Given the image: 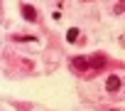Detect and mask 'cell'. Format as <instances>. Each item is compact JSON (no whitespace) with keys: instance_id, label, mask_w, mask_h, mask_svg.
<instances>
[{"instance_id":"cell-1","label":"cell","mask_w":125,"mask_h":111,"mask_svg":"<svg viewBox=\"0 0 125 111\" xmlns=\"http://www.w3.org/2000/svg\"><path fill=\"white\" fill-rule=\"evenodd\" d=\"M22 17L30 20V22H34V20H37V10H34L32 5H22Z\"/></svg>"},{"instance_id":"cell-5","label":"cell","mask_w":125,"mask_h":111,"mask_svg":"<svg viewBox=\"0 0 125 111\" xmlns=\"http://www.w3.org/2000/svg\"><path fill=\"white\" fill-rule=\"evenodd\" d=\"M123 10H125V3H115V13H118V15H120V13H123Z\"/></svg>"},{"instance_id":"cell-3","label":"cell","mask_w":125,"mask_h":111,"mask_svg":"<svg viewBox=\"0 0 125 111\" xmlns=\"http://www.w3.org/2000/svg\"><path fill=\"white\" fill-rule=\"evenodd\" d=\"M71 64H74L76 69H86V67L91 64V59H86V57H74V59H71Z\"/></svg>"},{"instance_id":"cell-2","label":"cell","mask_w":125,"mask_h":111,"mask_svg":"<svg viewBox=\"0 0 125 111\" xmlns=\"http://www.w3.org/2000/svg\"><path fill=\"white\" fill-rule=\"evenodd\" d=\"M105 89H108V91H118V89H120V79H118L115 74H110V77L105 79Z\"/></svg>"},{"instance_id":"cell-4","label":"cell","mask_w":125,"mask_h":111,"mask_svg":"<svg viewBox=\"0 0 125 111\" xmlns=\"http://www.w3.org/2000/svg\"><path fill=\"white\" fill-rule=\"evenodd\" d=\"M66 40H69V42H74V40H79V30H76V27H71V30L66 32Z\"/></svg>"}]
</instances>
